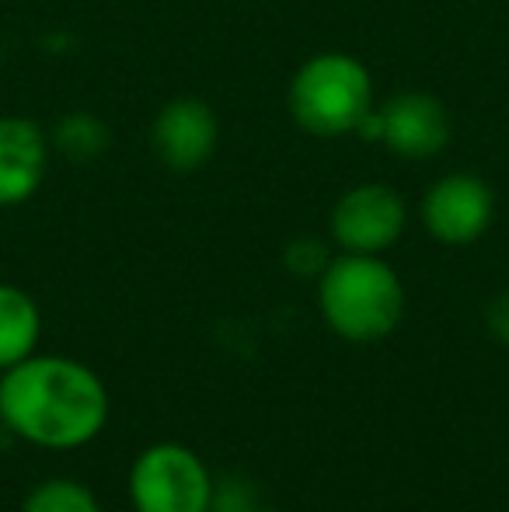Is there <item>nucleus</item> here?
Listing matches in <instances>:
<instances>
[{"label": "nucleus", "mask_w": 509, "mask_h": 512, "mask_svg": "<svg viewBox=\"0 0 509 512\" xmlns=\"http://www.w3.org/2000/svg\"><path fill=\"white\" fill-rule=\"evenodd\" d=\"M49 143L53 154L67 157L70 164H91L112 147V129L102 115L77 108L56 119V126L49 129Z\"/></svg>", "instance_id": "nucleus-11"}, {"label": "nucleus", "mask_w": 509, "mask_h": 512, "mask_svg": "<svg viewBox=\"0 0 509 512\" xmlns=\"http://www.w3.org/2000/svg\"><path fill=\"white\" fill-rule=\"evenodd\" d=\"M21 512H102V502L84 481L74 478H49L28 488Z\"/></svg>", "instance_id": "nucleus-12"}, {"label": "nucleus", "mask_w": 509, "mask_h": 512, "mask_svg": "<svg viewBox=\"0 0 509 512\" xmlns=\"http://www.w3.org/2000/svg\"><path fill=\"white\" fill-rule=\"evenodd\" d=\"M405 230L408 203L387 182L353 185L328 213V241L349 255H384L405 237Z\"/></svg>", "instance_id": "nucleus-6"}, {"label": "nucleus", "mask_w": 509, "mask_h": 512, "mask_svg": "<svg viewBox=\"0 0 509 512\" xmlns=\"http://www.w3.org/2000/svg\"><path fill=\"white\" fill-rule=\"evenodd\" d=\"M0 425L39 450H81L109 425L105 380L70 356L35 352L0 373Z\"/></svg>", "instance_id": "nucleus-1"}, {"label": "nucleus", "mask_w": 509, "mask_h": 512, "mask_svg": "<svg viewBox=\"0 0 509 512\" xmlns=\"http://www.w3.org/2000/svg\"><path fill=\"white\" fill-rule=\"evenodd\" d=\"M314 286H318L321 321L342 342H384L405 317V283L384 262V255L339 251Z\"/></svg>", "instance_id": "nucleus-2"}, {"label": "nucleus", "mask_w": 509, "mask_h": 512, "mask_svg": "<svg viewBox=\"0 0 509 512\" xmlns=\"http://www.w3.org/2000/svg\"><path fill=\"white\" fill-rule=\"evenodd\" d=\"M53 161L49 133L28 115H0V209H18L39 196Z\"/></svg>", "instance_id": "nucleus-9"}, {"label": "nucleus", "mask_w": 509, "mask_h": 512, "mask_svg": "<svg viewBox=\"0 0 509 512\" xmlns=\"http://www.w3.org/2000/svg\"><path fill=\"white\" fill-rule=\"evenodd\" d=\"M377 105L374 74L353 53L325 49L293 70L286 88V108L297 129L318 140L360 136L367 115Z\"/></svg>", "instance_id": "nucleus-3"}, {"label": "nucleus", "mask_w": 509, "mask_h": 512, "mask_svg": "<svg viewBox=\"0 0 509 512\" xmlns=\"http://www.w3.org/2000/svg\"><path fill=\"white\" fill-rule=\"evenodd\" d=\"M360 136L381 143L401 161H433L450 147L454 119L450 108L429 91H398L384 105H374Z\"/></svg>", "instance_id": "nucleus-5"}, {"label": "nucleus", "mask_w": 509, "mask_h": 512, "mask_svg": "<svg viewBox=\"0 0 509 512\" xmlns=\"http://www.w3.org/2000/svg\"><path fill=\"white\" fill-rule=\"evenodd\" d=\"M279 258H283V269L290 272L293 279H314V283H318V276L328 269V262H332L335 255L321 237L300 234L283 244V255Z\"/></svg>", "instance_id": "nucleus-13"}, {"label": "nucleus", "mask_w": 509, "mask_h": 512, "mask_svg": "<svg viewBox=\"0 0 509 512\" xmlns=\"http://www.w3.org/2000/svg\"><path fill=\"white\" fill-rule=\"evenodd\" d=\"M258 492L248 478L241 474H227V478L213 481V509L210 512H258Z\"/></svg>", "instance_id": "nucleus-14"}, {"label": "nucleus", "mask_w": 509, "mask_h": 512, "mask_svg": "<svg viewBox=\"0 0 509 512\" xmlns=\"http://www.w3.org/2000/svg\"><path fill=\"white\" fill-rule=\"evenodd\" d=\"M496 189L475 171H450L426 189L419 216L426 234L443 248L478 244L496 223Z\"/></svg>", "instance_id": "nucleus-7"}, {"label": "nucleus", "mask_w": 509, "mask_h": 512, "mask_svg": "<svg viewBox=\"0 0 509 512\" xmlns=\"http://www.w3.org/2000/svg\"><path fill=\"white\" fill-rule=\"evenodd\" d=\"M485 328H489V335L496 338L499 345L509 349V290L496 293V297L489 300V307H485Z\"/></svg>", "instance_id": "nucleus-15"}, {"label": "nucleus", "mask_w": 509, "mask_h": 512, "mask_svg": "<svg viewBox=\"0 0 509 512\" xmlns=\"http://www.w3.org/2000/svg\"><path fill=\"white\" fill-rule=\"evenodd\" d=\"M220 147V115L196 95L171 98L150 122V150L171 175H196Z\"/></svg>", "instance_id": "nucleus-8"}, {"label": "nucleus", "mask_w": 509, "mask_h": 512, "mask_svg": "<svg viewBox=\"0 0 509 512\" xmlns=\"http://www.w3.org/2000/svg\"><path fill=\"white\" fill-rule=\"evenodd\" d=\"M213 474L196 450L182 443H154L129 467V502L136 512H210Z\"/></svg>", "instance_id": "nucleus-4"}, {"label": "nucleus", "mask_w": 509, "mask_h": 512, "mask_svg": "<svg viewBox=\"0 0 509 512\" xmlns=\"http://www.w3.org/2000/svg\"><path fill=\"white\" fill-rule=\"evenodd\" d=\"M258 512H283V509H272V506H262V509H258Z\"/></svg>", "instance_id": "nucleus-16"}, {"label": "nucleus", "mask_w": 509, "mask_h": 512, "mask_svg": "<svg viewBox=\"0 0 509 512\" xmlns=\"http://www.w3.org/2000/svg\"><path fill=\"white\" fill-rule=\"evenodd\" d=\"M42 310L28 290L0 283V373L39 352Z\"/></svg>", "instance_id": "nucleus-10"}]
</instances>
